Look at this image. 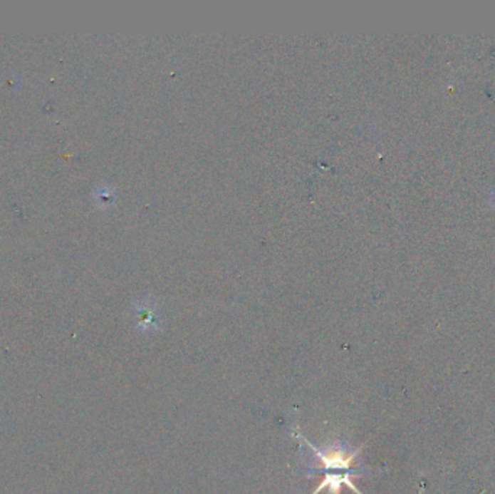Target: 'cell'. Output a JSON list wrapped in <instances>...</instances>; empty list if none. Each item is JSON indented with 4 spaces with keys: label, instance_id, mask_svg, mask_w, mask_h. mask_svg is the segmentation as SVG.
<instances>
[{
    "label": "cell",
    "instance_id": "1",
    "mask_svg": "<svg viewBox=\"0 0 495 494\" xmlns=\"http://www.w3.org/2000/svg\"><path fill=\"white\" fill-rule=\"evenodd\" d=\"M313 451V463L307 465V468H323V471L330 470H350L355 463L359 460L363 448L352 449L348 443L340 439H333L328 442L323 448H318L313 445L308 439L300 436Z\"/></svg>",
    "mask_w": 495,
    "mask_h": 494
},
{
    "label": "cell",
    "instance_id": "2",
    "mask_svg": "<svg viewBox=\"0 0 495 494\" xmlns=\"http://www.w3.org/2000/svg\"><path fill=\"white\" fill-rule=\"evenodd\" d=\"M352 477H361V474H356V473L350 474L349 471L346 474H326L325 480L321 483L319 487H316V490H314L311 494H319L322 490H325L328 487H329L330 494H339V490L343 484H346L349 488H352L356 494H363L352 483Z\"/></svg>",
    "mask_w": 495,
    "mask_h": 494
},
{
    "label": "cell",
    "instance_id": "3",
    "mask_svg": "<svg viewBox=\"0 0 495 494\" xmlns=\"http://www.w3.org/2000/svg\"><path fill=\"white\" fill-rule=\"evenodd\" d=\"M138 317H140V322L137 325V328L144 332V334H148V332H160L162 329V325H161V318L158 317V313L155 309H148V307H144V309H140L138 310Z\"/></svg>",
    "mask_w": 495,
    "mask_h": 494
}]
</instances>
